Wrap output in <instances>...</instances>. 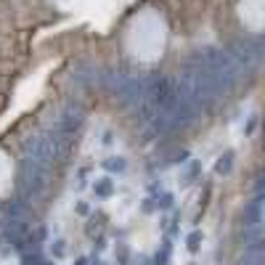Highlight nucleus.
<instances>
[{
  "mask_svg": "<svg viewBox=\"0 0 265 265\" xmlns=\"http://www.w3.org/2000/svg\"><path fill=\"white\" fill-rule=\"evenodd\" d=\"M77 265H85V260H80V262H77Z\"/></svg>",
  "mask_w": 265,
  "mask_h": 265,
  "instance_id": "obj_2",
  "label": "nucleus"
},
{
  "mask_svg": "<svg viewBox=\"0 0 265 265\" xmlns=\"http://www.w3.org/2000/svg\"><path fill=\"white\" fill-rule=\"evenodd\" d=\"M199 241H202V236H199V234H194V236L188 239V247H191V249H197V247H199Z\"/></svg>",
  "mask_w": 265,
  "mask_h": 265,
  "instance_id": "obj_1",
  "label": "nucleus"
}]
</instances>
